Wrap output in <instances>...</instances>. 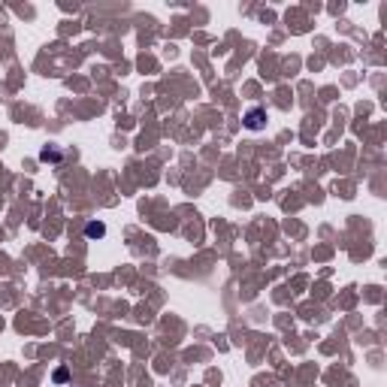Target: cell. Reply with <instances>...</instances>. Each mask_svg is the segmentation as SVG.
Wrapping results in <instances>:
<instances>
[{
  "instance_id": "3",
  "label": "cell",
  "mask_w": 387,
  "mask_h": 387,
  "mask_svg": "<svg viewBox=\"0 0 387 387\" xmlns=\"http://www.w3.org/2000/svg\"><path fill=\"white\" fill-rule=\"evenodd\" d=\"M39 158H43V160H58L61 155H58L55 148H43V151H39Z\"/></svg>"
},
{
  "instance_id": "2",
  "label": "cell",
  "mask_w": 387,
  "mask_h": 387,
  "mask_svg": "<svg viewBox=\"0 0 387 387\" xmlns=\"http://www.w3.org/2000/svg\"><path fill=\"white\" fill-rule=\"evenodd\" d=\"M85 236H88V239H100V236H106V227H103L100 221H91L88 227H85Z\"/></svg>"
},
{
  "instance_id": "1",
  "label": "cell",
  "mask_w": 387,
  "mask_h": 387,
  "mask_svg": "<svg viewBox=\"0 0 387 387\" xmlns=\"http://www.w3.org/2000/svg\"><path fill=\"white\" fill-rule=\"evenodd\" d=\"M242 121H246L248 130H263V127H267V109H263V106H251Z\"/></svg>"
}]
</instances>
